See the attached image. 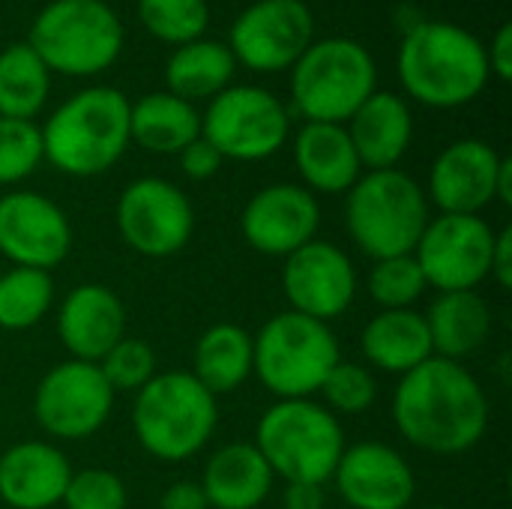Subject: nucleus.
Segmentation results:
<instances>
[{
	"mask_svg": "<svg viewBox=\"0 0 512 509\" xmlns=\"http://www.w3.org/2000/svg\"><path fill=\"white\" fill-rule=\"evenodd\" d=\"M393 423L411 447L435 456H459L483 441L489 396L462 363L429 357L399 378Z\"/></svg>",
	"mask_w": 512,
	"mask_h": 509,
	"instance_id": "nucleus-1",
	"label": "nucleus"
},
{
	"mask_svg": "<svg viewBox=\"0 0 512 509\" xmlns=\"http://www.w3.org/2000/svg\"><path fill=\"white\" fill-rule=\"evenodd\" d=\"M396 66L405 93L429 108L468 105L492 78L486 45L450 21L414 24L402 39Z\"/></svg>",
	"mask_w": 512,
	"mask_h": 509,
	"instance_id": "nucleus-2",
	"label": "nucleus"
},
{
	"mask_svg": "<svg viewBox=\"0 0 512 509\" xmlns=\"http://www.w3.org/2000/svg\"><path fill=\"white\" fill-rule=\"evenodd\" d=\"M42 156L66 177H99L129 147V99L117 87H84L39 129Z\"/></svg>",
	"mask_w": 512,
	"mask_h": 509,
	"instance_id": "nucleus-3",
	"label": "nucleus"
},
{
	"mask_svg": "<svg viewBox=\"0 0 512 509\" xmlns=\"http://www.w3.org/2000/svg\"><path fill=\"white\" fill-rule=\"evenodd\" d=\"M426 189L399 168L366 171L345 192V228L372 261L414 255L429 225Z\"/></svg>",
	"mask_w": 512,
	"mask_h": 509,
	"instance_id": "nucleus-4",
	"label": "nucleus"
},
{
	"mask_svg": "<svg viewBox=\"0 0 512 509\" xmlns=\"http://www.w3.org/2000/svg\"><path fill=\"white\" fill-rule=\"evenodd\" d=\"M216 423V396L192 372H156L135 393V438L141 450L159 462H186L201 453Z\"/></svg>",
	"mask_w": 512,
	"mask_h": 509,
	"instance_id": "nucleus-5",
	"label": "nucleus"
},
{
	"mask_svg": "<svg viewBox=\"0 0 512 509\" xmlns=\"http://www.w3.org/2000/svg\"><path fill=\"white\" fill-rule=\"evenodd\" d=\"M255 447L273 477L324 486L348 444L339 417L324 405L312 399H279L261 414Z\"/></svg>",
	"mask_w": 512,
	"mask_h": 509,
	"instance_id": "nucleus-6",
	"label": "nucleus"
},
{
	"mask_svg": "<svg viewBox=\"0 0 512 509\" xmlns=\"http://www.w3.org/2000/svg\"><path fill=\"white\" fill-rule=\"evenodd\" d=\"M339 360L330 324L291 309L273 315L252 336V375L276 399H312Z\"/></svg>",
	"mask_w": 512,
	"mask_h": 509,
	"instance_id": "nucleus-7",
	"label": "nucleus"
},
{
	"mask_svg": "<svg viewBox=\"0 0 512 509\" xmlns=\"http://www.w3.org/2000/svg\"><path fill=\"white\" fill-rule=\"evenodd\" d=\"M378 66L366 45L345 36L312 42L291 66L294 111L306 123H348L378 90Z\"/></svg>",
	"mask_w": 512,
	"mask_h": 509,
	"instance_id": "nucleus-8",
	"label": "nucleus"
},
{
	"mask_svg": "<svg viewBox=\"0 0 512 509\" xmlns=\"http://www.w3.org/2000/svg\"><path fill=\"white\" fill-rule=\"evenodd\" d=\"M27 45L48 72L90 78L117 63L123 24L105 0H51L33 18Z\"/></svg>",
	"mask_w": 512,
	"mask_h": 509,
	"instance_id": "nucleus-9",
	"label": "nucleus"
},
{
	"mask_svg": "<svg viewBox=\"0 0 512 509\" xmlns=\"http://www.w3.org/2000/svg\"><path fill=\"white\" fill-rule=\"evenodd\" d=\"M201 135L234 162H261L279 153L291 135L282 99L264 87H225L201 114Z\"/></svg>",
	"mask_w": 512,
	"mask_h": 509,
	"instance_id": "nucleus-10",
	"label": "nucleus"
},
{
	"mask_svg": "<svg viewBox=\"0 0 512 509\" xmlns=\"http://www.w3.org/2000/svg\"><path fill=\"white\" fill-rule=\"evenodd\" d=\"M114 222L132 252L144 258H171L195 234V207L177 183L138 177L120 192Z\"/></svg>",
	"mask_w": 512,
	"mask_h": 509,
	"instance_id": "nucleus-11",
	"label": "nucleus"
},
{
	"mask_svg": "<svg viewBox=\"0 0 512 509\" xmlns=\"http://www.w3.org/2000/svg\"><path fill=\"white\" fill-rule=\"evenodd\" d=\"M114 390L96 363L66 360L42 375L33 393V417L57 441H84L96 435L114 408Z\"/></svg>",
	"mask_w": 512,
	"mask_h": 509,
	"instance_id": "nucleus-12",
	"label": "nucleus"
},
{
	"mask_svg": "<svg viewBox=\"0 0 512 509\" xmlns=\"http://www.w3.org/2000/svg\"><path fill=\"white\" fill-rule=\"evenodd\" d=\"M495 231L483 216L441 213L429 219L414 258L426 276V285L438 294L477 291L489 279Z\"/></svg>",
	"mask_w": 512,
	"mask_h": 509,
	"instance_id": "nucleus-13",
	"label": "nucleus"
},
{
	"mask_svg": "<svg viewBox=\"0 0 512 509\" xmlns=\"http://www.w3.org/2000/svg\"><path fill=\"white\" fill-rule=\"evenodd\" d=\"M315 21L303 0H258L237 15L228 51L252 72H285L315 42Z\"/></svg>",
	"mask_w": 512,
	"mask_h": 509,
	"instance_id": "nucleus-14",
	"label": "nucleus"
},
{
	"mask_svg": "<svg viewBox=\"0 0 512 509\" xmlns=\"http://www.w3.org/2000/svg\"><path fill=\"white\" fill-rule=\"evenodd\" d=\"M282 291L291 303V312L330 324L345 315L357 297L354 261L336 243L315 237L285 258Z\"/></svg>",
	"mask_w": 512,
	"mask_h": 509,
	"instance_id": "nucleus-15",
	"label": "nucleus"
},
{
	"mask_svg": "<svg viewBox=\"0 0 512 509\" xmlns=\"http://www.w3.org/2000/svg\"><path fill=\"white\" fill-rule=\"evenodd\" d=\"M69 249V216L48 195L18 189L0 198V255L6 261L51 273Z\"/></svg>",
	"mask_w": 512,
	"mask_h": 509,
	"instance_id": "nucleus-16",
	"label": "nucleus"
},
{
	"mask_svg": "<svg viewBox=\"0 0 512 509\" xmlns=\"http://www.w3.org/2000/svg\"><path fill=\"white\" fill-rule=\"evenodd\" d=\"M321 207L318 198L297 183H273L258 189L240 216L243 240L270 258H288L318 237Z\"/></svg>",
	"mask_w": 512,
	"mask_h": 509,
	"instance_id": "nucleus-17",
	"label": "nucleus"
},
{
	"mask_svg": "<svg viewBox=\"0 0 512 509\" xmlns=\"http://www.w3.org/2000/svg\"><path fill=\"white\" fill-rule=\"evenodd\" d=\"M330 480L351 509H408L417 495L414 468L381 441L345 447Z\"/></svg>",
	"mask_w": 512,
	"mask_h": 509,
	"instance_id": "nucleus-18",
	"label": "nucleus"
},
{
	"mask_svg": "<svg viewBox=\"0 0 512 509\" xmlns=\"http://www.w3.org/2000/svg\"><path fill=\"white\" fill-rule=\"evenodd\" d=\"M501 159L504 156L480 138L453 141L432 162L426 198L441 213L480 216L489 204H495Z\"/></svg>",
	"mask_w": 512,
	"mask_h": 509,
	"instance_id": "nucleus-19",
	"label": "nucleus"
},
{
	"mask_svg": "<svg viewBox=\"0 0 512 509\" xmlns=\"http://www.w3.org/2000/svg\"><path fill=\"white\" fill-rule=\"evenodd\" d=\"M57 336L72 360L99 363L126 336V306L111 288L84 282L60 300Z\"/></svg>",
	"mask_w": 512,
	"mask_h": 509,
	"instance_id": "nucleus-20",
	"label": "nucleus"
},
{
	"mask_svg": "<svg viewBox=\"0 0 512 509\" xmlns=\"http://www.w3.org/2000/svg\"><path fill=\"white\" fill-rule=\"evenodd\" d=\"M72 468L48 441H21L0 456V501L9 509H51L63 501Z\"/></svg>",
	"mask_w": 512,
	"mask_h": 509,
	"instance_id": "nucleus-21",
	"label": "nucleus"
},
{
	"mask_svg": "<svg viewBox=\"0 0 512 509\" xmlns=\"http://www.w3.org/2000/svg\"><path fill=\"white\" fill-rule=\"evenodd\" d=\"M357 159L369 171L396 168L414 138V114L408 102L390 90H375L345 123Z\"/></svg>",
	"mask_w": 512,
	"mask_h": 509,
	"instance_id": "nucleus-22",
	"label": "nucleus"
},
{
	"mask_svg": "<svg viewBox=\"0 0 512 509\" xmlns=\"http://www.w3.org/2000/svg\"><path fill=\"white\" fill-rule=\"evenodd\" d=\"M294 165L312 195H342L363 174L345 123H303L294 138Z\"/></svg>",
	"mask_w": 512,
	"mask_h": 509,
	"instance_id": "nucleus-23",
	"label": "nucleus"
},
{
	"mask_svg": "<svg viewBox=\"0 0 512 509\" xmlns=\"http://www.w3.org/2000/svg\"><path fill=\"white\" fill-rule=\"evenodd\" d=\"M201 489L210 509H258L273 489V471L255 444L237 441L207 459Z\"/></svg>",
	"mask_w": 512,
	"mask_h": 509,
	"instance_id": "nucleus-24",
	"label": "nucleus"
},
{
	"mask_svg": "<svg viewBox=\"0 0 512 509\" xmlns=\"http://www.w3.org/2000/svg\"><path fill=\"white\" fill-rule=\"evenodd\" d=\"M360 351L369 366L399 378L435 357L426 318L417 309H381L363 327Z\"/></svg>",
	"mask_w": 512,
	"mask_h": 509,
	"instance_id": "nucleus-25",
	"label": "nucleus"
},
{
	"mask_svg": "<svg viewBox=\"0 0 512 509\" xmlns=\"http://www.w3.org/2000/svg\"><path fill=\"white\" fill-rule=\"evenodd\" d=\"M432 339V354L462 363L477 354L492 336V309L477 291L438 294L423 315Z\"/></svg>",
	"mask_w": 512,
	"mask_h": 509,
	"instance_id": "nucleus-26",
	"label": "nucleus"
},
{
	"mask_svg": "<svg viewBox=\"0 0 512 509\" xmlns=\"http://www.w3.org/2000/svg\"><path fill=\"white\" fill-rule=\"evenodd\" d=\"M198 135L201 111L168 90L147 93L129 105V138L150 153L177 156Z\"/></svg>",
	"mask_w": 512,
	"mask_h": 509,
	"instance_id": "nucleus-27",
	"label": "nucleus"
},
{
	"mask_svg": "<svg viewBox=\"0 0 512 509\" xmlns=\"http://www.w3.org/2000/svg\"><path fill=\"white\" fill-rule=\"evenodd\" d=\"M234 69L237 60L228 51V45L201 36L195 42L174 48V54L165 63V84L168 93L195 105L198 99H213L225 87H231Z\"/></svg>",
	"mask_w": 512,
	"mask_h": 509,
	"instance_id": "nucleus-28",
	"label": "nucleus"
},
{
	"mask_svg": "<svg viewBox=\"0 0 512 509\" xmlns=\"http://www.w3.org/2000/svg\"><path fill=\"white\" fill-rule=\"evenodd\" d=\"M192 375L213 393H234L252 375V336L237 324H213L192 354Z\"/></svg>",
	"mask_w": 512,
	"mask_h": 509,
	"instance_id": "nucleus-29",
	"label": "nucleus"
},
{
	"mask_svg": "<svg viewBox=\"0 0 512 509\" xmlns=\"http://www.w3.org/2000/svg\"><path fill=\"white\" fill-rule=\"evenodd\" d=\"M48 90L51 72L27 42L0 51V117L33 120L45 108Z\"/></svg>",
	"mask_w": 512,
	"mask_h": 509,
	"instance_id": "nucleus-30",
	"label": "nucleus"
},
{
	"mask_svg": "<svg viewBox=\"0 0 512 509\" xmlns=\"http://www.w3.org/2000/svg\"><path fill=\"white\" fill-rule=\"evenodd\" d=\"M54 306V279L45 270L12 267L0 276V330L24 333Z\"/></svg>",
	"mask_w": 512,
	"mask_h": 509,
	"instance_id": "nucleus-31",
	"label": "nucleus"
},
{
	"mask_svg": "<svg viewBox=\"0 0 512 509\" xmlns=\"http://www.w3.org/2000/svg\"><path fill=\"white\" fill-rule=\"evenodd\" d=\"M138 18L147 33L177 48L204 36L210 6L207 0H138Z\"/></svg>",
	"mask_w": 512,
	"mask_h": 509,
	"instance_id": "nucleus-32",
	"label": "nucleus"
},
{
	"mask_svg": "<svg viewBox=\"0 0 512 509\" xmlns=\"http://www.w3.org/2000/svg\"><path fill=\"white\" fill-rule=\"evenodd\" d=\"M426 288V276L414 255L381 258L369 270V297L381 309H414Z\"/></svg>",
	"mask_w": 512,
	"mask_h": 509,
	"instance_id": "nucleus-33",
	"label": "nucleus"
},
{
	"mask_svg": "<svg viewBox=\"0 0 512 509\" xmlns=\"http://www.w3.org/2000/svg\"><path fill=\"white\" fill-rule=\"evenodd\" d=\"M324 408L336 417H357L369 411L378 399V381L369 366L339 360L321 384Z\"/></svg>",
	"mask_w": 512,
	"mask_h": 509,
	"instance_id": "nucleus-34",
	"label": "nucleus"
},
{
	"mask_svg": "<svg viewBox=\"0 0 512 509\" xmlns=\"http://www.w3.org/2000/svg\"><path fill=\"white\" fill-rule=\"evenodd\" d=\"M42 132L33 120L0 117V186L27 180L42 165Z\"/></svg>",
	"mask_w": 512,
	"mask_h": 509,
	"instance_id": "nucleus-35",
	"label": "nucleus"
},
{
	"mask_svg": "<svg viewBox=\"0 0 512 509\" xmlns=\"http://www.w3.org/2000/svg\"><path fill=\"white\" fill-rule=\"evenodd\" d=\"M96 366L114 393H138L156 375V351L144 339L123 336Z\"/></svg>",
	"mask_w": 512,
	"mask_h": 509,
	"instance_id": "nucleus-36",
	"label": "nucleus"
},
{
	"mask_svg": "<svg viewBox=\"0 0 512 509\" xmlns=\"http://www.w3.org/2000/svg\"><path fill=\"white\" fill-rule=\"evenodd\" d=\"M60 504L66 509H126L129 492L114 471L84 468V471H72Z\"/></svg>",
	"mask_w": 512,
	"mask_h": 509,
	"instance_id": "nucleus-37",
	"label": "nucleus"
},
{
	"mask_svg": "<svg viewBox=\"0 0 512 509\" xmlns=\"http://www.w3.org/2000/svg\"><path fill=\"white\" fill-rule=\"evenodd\" d=\"M177 156H180V168L189 180H210L219 174V168L225 162L222 153L204 135H198L192 144H186Z\"/></svg>",
	"mask_w": 512,
	"mask_h": 509,
	"instance_id": "nucleus-38",
	"label": "nucleus"
},
{
	"mask_svg": "<svg viewBox=\"0 0 512 509\" xmlns=\"http://www.w3.org/2000/svg\"><path fill=\"white\" fill-rule=\"evenodd\" d=\"M486 60H489V75H495L498 81H510L512 78V24L504 21L489 48H486Z\"/></svg>",
	"mask_w": 512,
	"mask_h": 509,
	"instance_id": "nucleus-39",
	"label": "nucleus"
},
{
	"mask_svg": "<svg viewBox=\"0 0 512 509\" xmlns=\"http://www.w3.org/2000/svg\"><path fill=\"white\" fill-rule=\"evenodd\" d=\"M489 276L501 291L512 288V228L495 231V246H492V261H489Z\"/></svg>",
	"mask_w": 512,
	"mask_h": 509,
	"instance_id": "nucleus-40",
	"label": "nucleus"
},
{
	"mask_svg": "<svg viewBox=\"0 0 512 509\" xmlns=\"http://www.w3.org/2000/svg\"><path fill=\"white\" fill-rule=\"evenodd\" d=\"M159 509H210L207 507V498H204V489L201 483L195 480H180V483H171L162 498H159Z\"/></svg>",
	"mask_w": 512,
	"mask_h": 509,
	"instance_id": "nucleus-41",
	"label": "nucleus"
},
{
	"mask_svg": "<svg viewBox=\"0 0 512 509\" xmlns=\"http://www.w3.org/2000/svg\"><path fill=\"white\" fill-rule=\"evenodd\" d=\"M285 509H324V486L315 483H288L282 495Z\"/></svg>",
	"mask_w": 512,
	"mask_h": 509,
	"instance_id": "nucleus-42",
	"label": "nucleus"
},
{
	"mask_svg": "<svg viewBox=\"0 0 512 509\" xmlns=\"http://www.w3.org/2000/svg\"><path fill=\"white\" fill-rule=\"evenodd\" d=\"M495 201L512 207V159H501V168H498V183H495Z\"/></svg>",
	"mask_w": 512,
	"mask_h": 509,
	"instance_id": "nucleus-43",
	"label": "nucleus"
},
{
	"mask_svg": "<svg viewBox=\"0 0 512 509\" xmlns=\"http://www.w3.org/2000/svg\"><path fill=\"white\" fill-rule=\"evenodd\" d=\"M423 509H450V507H423Z\"/></svg>",
	"mask_w": 512,
	"mask_h": 509,
	"instance_id": "nucleus-44",
	"label": "nucleus"
}]
</instances>
